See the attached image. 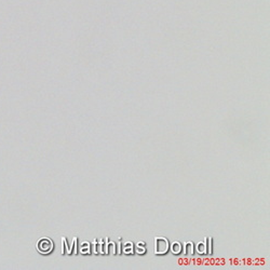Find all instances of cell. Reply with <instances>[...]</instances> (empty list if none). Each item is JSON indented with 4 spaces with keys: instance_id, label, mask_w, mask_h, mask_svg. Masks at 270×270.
<instances>
[{
    "instance_id": "8",
    "label": "cell",
    "mask_w": 270,
    "mask_h": 270,
    "mask_svg": "<svg viewBox=\"0 0 270 270\" xmlns=\"http://www.w3.org/2000/svg\"><path fill=\"white\" fill-rule=\"evenodd\" d=\"M108 247H109V251H108V253H110L111 255H115L116 254V244H115V242H108Z\"/></svg>"
},
{
    "instance_id": "13",
    "label": "cell",
    "mask_w": 270,
    "mask_h": 270,
    "mask_svg": "<svg viewBox=\"0 0 270 270\" xmlns=\"http://www.w3.org/2000/svg\"><path fill=\"white\" fill-rule=\"evenodd\" d=\"M120 252H121V243L119 242V243H118V253L120 254Z\"/></svg>"
},
{
    "instance_id": "10",
    "label": "cell",
    "mask_w": 270,
    "mask_h": 270,
    "mask_svg": "<svg viewBox=\"0 0 270 270\" xmlns=\"http://www.w3.org/2000/svg\"><path fill=\"white\" fill-rule=\"evenodd\" d=\"M207 253L212 254V238H207Z\"/></svg>"
},
{
    "instance_id": "4",
    "label": "cell",
    "mask_w": 270,
    "mask_h": 270,
    "mask_svg": "<svg viewBox=\"0 0 270 270\" xmlns=\"http://www.w3.org/2000/svg\"><path fill=\"white\" fill-rule=\"evenodd\" d=\"M171 251L174 254H180V251H182V244L180 242H173L172 245H171Z\"/></svg>"
},
{
    "instance_id": "6",
    "label": "cell",
    "mask_w": 270,
    "mask_h": 270,
    "mask_svg": "<svg viewBox=\"0 0 270 270\" xmlns=\"http://www.w3.org/2000/svg\"><path fill=\"white\" fill-rule=\"evenodd\" d=\"M136 251L140 254L145 253V251H146V249H145V244H144L143 242H140V243H137L136 244Z\"/></svg>"
},
{
    "instance_id": "2",
    "label": "cell",
    "mask_w": 270,
    "mask_h": 270,
    "mask_svg": "<svg viewBox=\"0 0 270 270\" xmlns=\"http://www.w3.org/2000/svg\"><path fill=\"white\" fill-rule=\"evenodd\" d=\"M37 249L40 253H49L53 250V242L49 239L39 240V242L37 244Z\"/></svg>"
},
{
    "instance_id": "11",
    "label": "cell",
    "mask_w": 270,
    "mask_h": 270,
    "mask_svg": "<svg viewBox=\"0 0 270 270\" xmlns=\"http://www.w3.org/2000/svg\"><path fill=\"white\" fill-rule=\"evenodd\" d=\"M62 241H63V252H62V253L66 254V252L68 251V247H67V239L66 238H63Z\"/></svg>"
},
{
    "instance_id": "9",
    "label": "cell",
    "mask_w": 270,
    "mask_h": 270,
    "mask_svg": "<svg viewBox=\"0 0 270 270\" xmlns=\"http://www.w3.org/2000/svg\"><path fill=\"white\" fill-rule=\"evenodd\" d=\"M89 246H90V244L88 243V242H85V243L82 244V247H81V253L82 254L89 253V252H90V251H89Z\"/></svg>"
},
{
    "instance_id": "1",
    "label": "cell",
    "mask_w": 270,
    "mask_h": 270,
    "mask_svg": "<svg viewBox=\"0 0 270 270\" xmlns=\"http://www.w3.org/2000/svg\"><path fill=\"white\" fill-rule=\"evenodd\" d=\"M155 253L158 254V255H161V254H165L169 251V247H170V244H169V241L163 237H157L155 239Z\"/></svg>"
},
{
    "instance_id": "12",
    "label": "cell",
    "mask_w": 270,
    "mask_h": 270,
    "mask_svg": "<svg viewBox=\"0 0 270 270\" xmlns=\"http://www.w3.org/2000/svg\"><path fill=\"white\" fill-rule=\"evenodd\" d=\"M71 245H73V253L76 254L77 253V238L76 237L73 238V244H71Z\"/></svg>"
},
{
    "instance_id": "7",
    "label": "cell",
    "mask_w": 270,
    "mask_h": 270,
    "mask_svg": "<svg viewBox=\"0 0 270 270\" xmlns=\"http://www.w3.org/2000/svg\"><path fill=\"white\" fill-rule=\"evenodd\" d=\"M132 247H133V244L131 243V242H129V243H127L125 245H124V249H123V252L125 254H130L133 252V250H132Z\"/></svg>"
},
{
    "instance_id": "3",
    "label": "cell",
    "mask_w": 270,
    "mask_h": 270,
    "mask_svg": "<svg viewBox=\"0 0 270 270\" xmlns=\"http://www.w3.org/2000/svg\"><path fill=\"white\" fill-rule=\"evenodd\" d=\"M197 251H198V253H200V254L207 253V239H204V243H202V242L198 243Z\"/></svg>"
},
{
    "instance_id": "5",
    "label": "cell",
    "mask_w": 270,
    "mask_h": 270,
    "mask_svg": "<svg viewBox=\"0 0 270 270\" xmlns=\"http://www.w3.org/2000/svg\"><path fill=\"white\" fill-rule=\"evenodd\" d=\"M184 245H185V247H186L185 253H186L187 255H192V254H194V244L191 243V242H189V243H187L186 242Z\"/></svg>"
}]
</instances>
